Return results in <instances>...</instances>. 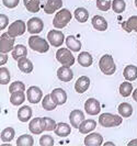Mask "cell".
Masks as SVG:
<instances>
[{
    "mask_svg": "<svg viewBox=\"0 0 137 146\" xmlns=\"http://www.w3.org/2000/svg\"><path fill=\"white\" fill-rule=\"evenodd\" d=\"M72 18V13L68 10V9H60L59 11L56 12V15L53 19V25L56 28V29L60 30L64 29L68 25V23L70 22Z\"/></svg>",
    "mask_w": 137,
    "mask_h": 146,
    "instance_id": "6da1fadb",
    "label": "cell"
},
{
    "mask_svg": "<svg viewBox=\"0 0 137 146\" xmlns=\"http://www.w3.org/2000/svg\"><path fill=\"white\" fill-rule=\"evenodd\" d=\"M29 46L31 50L42 54L50 51V42L36 34L29 37Z\"/></svg>",
    "mask_w": 137,
    "mask_h": 146,
    "instance_id": "7a4b0ae2",
    "label": "cell"
},
{
    "mask_svg": "<svg viewBox=\"0 0 137 146\" xmlns=\"http://www.w3.org/2000/svg\"><path fill=\"white\" fill-rule=\"evenodd\" d=\"M123 122V117L112 113H101L99 117V124L103 127H116Z\"/></svg>",
    "mask_w": 137,
    "mask_h": 146,
    "instance_id": "3957f363",
    "label": "cell"
},
{
    "mask_svg": "<svg viewBox=\"0 0 137 146\" xmlns=\"http://www.w3.org/2000/svg\"><path fill=\"white\" fill-rule=\"evenodd\" d=\"M99 67L100 70L107 76H112L116 72V65L114 63V59L111 55L105 54L103 55L99 60Z\"/></svg>",
    "mask_w": 137,
    "mask_h": 146,
    "instance_id": "277c9868",
    "label": "cell"
},
{
    "mask_svg": "<svg viewBox=\"0 0 137 146\" xmlns=\"http://www.w3.org/2000/svg\"><path fill=\"white\" fill-rule=\"evenodd\" d=\"M56 59L58 63H60L63 66H69L71 67L75 64V57L72 55V52L67 47V48H59L56 52Z\"/></svg>",
    "mask_w": 137,
    "mask_h": 146,
    "instance_id": "5b68a950",
    "label": "cell"
},
{
    "mask_svg": "<svg viewBox=\"0 0 137 146\" xmlns=\"http://www.w3.org/2000/svg\"><path fill=\"white\" fill-rule=\"evenodd\" d=\"M15 37H12L8 32H5L0 36V52L1 53H10L15 48Z\"/></svg>",
    "mask_w": 137,
    "mask_h": 146,
    "instance_id": "8992f818",
    "label": "cell"
},
{
    "mask_svg": "<svg viewBox=\"0 0 137 146\" xmlns=\"http://www.w3.org/2000/svg\"><path fill=\"white\" fill-rule=\"evenodd\" d=\"M66 37L64 35V33L59 30H51L47 33V41L50 42L52 46L54 47H60L64 42H65Z\"/></svg>",
    "mask_w": 137,
    "mask_h": 146,
    "instance_id": "52a82bcc",
    "label": "cell"
},
{
    "mask_svg": "<svg viewBox=\"0 0 137 146\" xmlns=\"http://www.w3.org/2000/svg\"><path fill=\"white\" fill-rule=\"evenodd\" d=\"M26 29H28V25L25 24V22L22 21V20H15L8 28V33L12 37H18L23 35L25 33V30Z\"/></svg>",
    "mask_w": 137,
    "mask_h": 146,
    "instance_id": "ba28073f",
    "label": "cell"
},
{
    "mask_svg": "<svg viewBox=\"0 0 137 146\" xmlns=\"http://www.w3.org/2000/svg\"><path fill=\"white\" fill-rule=\"evenodd\" d=\"M26 25H28L29 33L32 34V35H35V34L41 33L44 29V23L42 21V19L36 18V17L31 18L29 21H28V23H26Z\"/></svg>",
    "mask_w": 137,
    "mask_h": 146,
    "instance_id": "9c48e42d",
    "label": "cell"
},
{
    "mask_svg": "<svg viewBox=\"0 0 137 146\" xmlns=\"http://www.w3.org/2000/svg\"><path fill=\"white\" fill-rule=\"evenodd\" d=\"M26 98L30 103L36 104L43 99V92L41 88H38L37 86H31L26 90Z\"/></svg>",
    "mask_w": 137,
    "mask_h": 146,
    "instance_id": "30bf717a",
    "label": "cell"
},
{
    "mask_svg": "<svg viewBox=\"0 0 137 146\" xmlns=\"http://www.w3.org/2000/svg\"><path fill=\"white\" fill-rule=\"evenodd\" d=\"M85 111L89 115H98L101 111V106L99 100L94 98H89L85 103Z\"/></svg>",
    "mask_w": 137,
    "mask_h": 146,
    "instance_id": "8fae6325",
    "label": "cell"
},
{
    "mask_svg": "<svg viewBox=\"0 0 137 146\" xmlns=\"http://www.w3.org/2000/svg\"><path fill=\"white\" fill-rule=\"evenodd\" d=\"M85 113L81 110H72L69 114V122L72 125V127L75 129H79L80 124L85 121Z\"/></svg>",
    "mask_w": 137,
    "mask_h": 146,
    "instance_id": "7c38bea8",
    "label": "cell"
},
{
    "mask_svg": "<svg viewBox=\"0 0 137 146\" xmlns=\"http://www.w3.org/2000/svg\"><path fill=\"white\" fill-rule=\"evenodd\" d=\"M103 144V136L100 133L91 132L87 134L85 137V145L86 146H101Z\"/></svg>",
    "mask_w": 137,
    "mask_h": 146,
    "instance_id": "4fadbf2b",
    "label": "cell"
},
{
    "mask_svg": "<svg viewBox=\"0 0 137 146\" xmlns=\"http://www.w3.org/2000/svg\"><path fill=\"white\" fill-rule=\"evenodd\" d=\"M51 96L57 106H64L67 102V92L63 88H55L51 92Z\"/></svg>",
    "mask_w": 137,
    "mask_h": 146,
    "instance_id": "5bb4252c",
    "label": "cell"
},
{
    "mask_svg": "<svg viewBox=\"0 0 137 146\" xmlns=\"http://www.w3.org/2000/svg\"><path fill=\"white\" fill-rule=\"evenodd\" d=\"M57 78L63 82H69L73 78V72L69 66H62L57 70Z\"/></svg>",
    "mask_w": 137,
    "mask_h": 146,
    "instance_id": "9a60e30c",
    "label": "cell"
},
{
    "mask_svg": "<svg viewBox=\"0 0 137 146\" xmlns=\"http://www.w3.org/2000/svg\"><path fill=\"white\" fill-rule=\"evenodd\" d=\"M90 84H91V81H90V78L88 76H81V77H79L77 79V81H76V84H75L76 92L77 94H85L87 90L89 89V87H90Z\"/></svg>",
    "mask_w": 137,
    "mask_h": 146,
    "instance_id": "2e32d148",
    "label": "cell"
},
{
    "mask_svg": "<svg viewBox=\"0 0 137 146\" xmlns=\"http://www.w3.org/2000/svg\"><path fill=\"white\" fill-rule=\"evenodd\" d=\"M63 7V0H47L44 6V11L46 15H53L56 11H59Z\"/></svg>",
    "mask_w": 137,
    "mask_h": 146,
    "instance_id": "e0dca14e",
    "label": "cell"
},
{
    "mask_svg": "<svg viewBox=\"0 0 137 146\" xmlns=\"http://www.w3.org/2000/svg\"><path fill=\"white\" fill-rule=\"evenodd\" d=\"M29 130L31 133L33 134H41L42 132H44V126H43V117H34L30 121L29 124Z\"/></svg>",
    "mask_w": 137,
    "mask_h": 146,
    "instance_id": "ac0fdd59",
    "label": "cell"
},
{
    "mask_svg": "<svg viewBox=\"0 0 137 146\" xmlns=\"http://www.w3.org/2000/svg\"><path fill=\"white\" fill-rule=\"evenodd\" d=\"M91 23H92V27L97 31L104 32V31L108 30V21L102 15H94L93 18H92V20H91Z\"/></svg>",
    "mask_w": 137,
    "mask_h": 146,
    "instance_id": "d6986e66",
    "label": "cell"
},
{
    "mask_svg": "<svg viewBox=\"0 0 137 146\" xmlns=\"http://www.w3.org/2000/svg\"><path fill=\"white\" fill-rule=\"evenodd\" d=\"M32 114H33V110L29 106H22L18 110V119L21 122H29L32 117Z\"/></svg>",
    "mask_w": 137,
    "mask_h": 146,
    "instance_id": "ffe728a7",
    "label": "cell"
},
{
    "mask_svg": "<svg viewBox=\"0 0 137 146\" xmlns=\"http://www.w3.org/2000/svg\"><path fill=\"white\" fill-rule=\"evenodd\" d=\"M97 127V122L94 121V120H91V119H89V120H85L79 126V132L81 134H89V133H91V132L94 131V129Z\"/></svg>",
    "mask_w": 137,
    "mask_h": 146,
    "instance_id": "44dd1931",
    "label": "cell"
},
{
    "mask_svg": "<svg viewBox=\"0 0 137 146\" xmlns=\"http://www.w3.org/2000/svg\"><path fill=\"white\" fill-rule=\"evenodd\" d=\"M65 43H66V46L71 52H79L81 50V47H82L81 42H80L78 38L72 36V35H69V36L66 37Z\"/></svg>",
    "mask_w": 137,
    "mask_h": 146,
    "instance_id": "7402d4cb",
    "label": "cell"
},
{
    "mask_svg": "<svg viewBox=\"0 0 137 146\" xmlns=\"http://www.w3.org/2000/svg\"><path fill=\"white\" fill-rule=\"evenodd\" d=\"M77 60H78L80 66H82V67H90V66L92 65V63H93V57L88 52H81V53H79V55L77 57Z\"/></svg>",
    "mask_w": 137,
    "mask_h": 146,
    "instance_id": "603a6c76",
    "label": "cell"
},
{
    "mask_svg": "<svg viewBox=\"0 0 137 146\" xmlns=\"http://www.w3.org/2000/svg\"><path fill=\"white\" fill-rule=\"evenodd\" d=\"M18 67L24 74H30L33 72V63L26 57H22L18 60Z\"/></svg>",
    "mask_w": 137,
    "mask_h": 146,
    "instance_id": "cb8c5ba5",
    "label": "cell"
},
{
    "mask_svg": "<svg viewBox=\"0 0 137 146\" xmlns=\"http://www.w3.org/2000/svg\"><path fill=\"white\" fill-rule=\"evenodd\" d=\"M123 76L126 80L135 81L137 79V67L135 65H127L123 70Z\"/></svg>",
    "mask_w": 137,
    "mask_h": 146,
    "instance_id": "d4e9b609",
    "label": "cell"
},
{
    "mask_svg": "<svg viewBox=\"0 0 137 146\" xmlns=\"http://www.w3.org/2000/svg\"><path fill=\"white\" fill-rule=\"evenodd\" d=\"M122 28L127 33H130L132 31H135L137 33V15H132L127 21L122 22Z\"/></svg>",
    "mask_w": 137,
    "mask_h": 146,
    "instance_id": "484cf974",
    "label": "cell"
},
{
    "mask_svg": "<svg viewBox=\"0 0 137 146\" xmlns=\"http://www.w3.org/2000/svg\"><path fill=\"white\" fill-rule=\"evenodd\" d=\"M71 133V127L70 125L65 123V122H59L57 123V126L55 129V134L60 136V137H67Z\"/></svg>",
    "mask_w": 137,
    "mask_h": 146,
    "instance_id": "4316f807",
    "label": "cell"
},
{
    "mask_svg": "<svg viewBox=\"0 0 137 146\" xmlns=\"http://www.w3.org/2000/svg\"><path fill=\"white\" fill-rule=\"evenodd\" d=\"M11 55H12V58L15 60H19L22 57H26L28 55V48L26 46L19 44V45H15L13 51L11 52Z\"/></svg>",
    "mask_w": 137,
    "mask_h": 146,
    "instance_id": "83f0119b",
    "label": "cell"
},
{
    "mask_svg": "<svg viewBox=\"0 0 137 146\" xmlns=\"http://www.w3.org/2000/svg\"><path fill=\"white\" fill-rule=\"evenodd\" d=\"M73 17L80 23H86L88 21V19H89V12H88V10H87L86 8H77L75 10V12H73Z\"/></svg>",
    "mask_w": 137,
    "mask_h": 146,
    "instance_id": "f1b7e54d",
    "label": "cell"
},
{
    "mask_svg": "<svg viewBox=\"0 0 137 146\" xmlns=\"http://www.w3.org/2000/svg\"><path fill=\"white\" fill-rule=\"evenodd\" d=\"M117 111H118V114H120L121 117H132V114H133V107L130 106V103L123 102L118 106Z\"/></svg>",
    "mask_w": 137,
    "mask_h": 146,
    "instance_id": "f546056e",
    "label": "cell"
},
{
    "mask_svg": "<svg viewBox=\"0 0 137 146\" xmlns=\"http://www.w3.org/2000/svg\"><path fill=\"white\" fill-rule=\"evenodd\" d=\"M23 3L25 6V9L31 13H36L40 10V3L41 0H23Z\"/></svg>",
    "mask_w": 137,
    "mask_h": 146,
    "instance_id": "4dcf8cb0",
    "label": "cell"
},
{
    "mask_svg": "<svg viewBox=\"0 0 137 146\" xmlns=\"http://www.w3.org/2000/svg\"><path fill=\"white\" fill-rule=\"evenodd\" d=\"M24 100H25L24 91H15V92H12V94H11L10 102L12 103L13 106H15V107L22 104V103L24 102Z\"/></svg>",
    "mask_w": 137,
    "mask_h": 146,
    "instance_id": "1f68e13d",
    "label": "cell"
},
{
    "mask_svg": "<svg viewBox=\"0 0 137 146\" xmlns=\"http://www.w3.org/2000/svg\"><path fill=\"white\" fill-rule=\"evenodd\" d=\"M118 90H120V94H121L122 97L127 98V97L132 96V94H133V85L128 80L124 81V82H122L120 85V89Z\"/></svg>",
    "mask_w": 137,
    "mask_h": 146,
    "instance_id": "d6a6232c",
    "label": "cell"
},
{
    "mask_svg": "<svg viewBox=\"0 0 137 146\" xmlns=\"http://www.w3.org/2000/svg\"><path fill=\"white\" fill-rule=\"evenodd\" d=\"M15 131L13 127H6L3 131L1 132V141L2 143H9L12 139H15Z\"/></svg>",
    "mask_w": 137,
    "mask_h": 146,
    "instance_id": "836d02e7",
    "label": "cell"
},
{
    "mask_svg": "<svg viewBox=\"0 0 137 146\" xmlns=\"http://www.w3.org/2000/svg\"><path fill=\"white\" fill-rule=\"evenodd\" d=\"M34 145V139L29 134L20 135L17 139V146H33Z\"/></svg>",
    "mask_w": 137,
    "mask_h": 146,
    "instance_id": "e575fe53",
    "label": "cell"
},
{
    "mask_svg": "<svg viewBox=\"0 0 137 146\" xmlns=\"http://www.w3.org/2000/svg\"><path fill=\"white\" fill-rule=\"evenodd\" d=\"M42 107H43V109L46 110V111H53V110L56 109L57 104L54 102V100H53V98H52L51 95H46L43 99H42Z\"/></svg>",
    "mask_w": 137,
    "mask_h": 146,
    "instance_id": "d590c367",
    "label": "cell"
},
{
    "mask_svg": "<svg viewBox=\"0 0 137 146\" xmlns=\"http://www.w3.org/2000/svg\"><path fill=\"white\" fill-rule=\"evenodd\" d=\"M126 9V3L124 0H113L112 1V10L115 13H123Z\"/></svg>",
    "mask_w": 137,
    "mask_h": 146,
    "instance_id": "8d00e7d4",
    "label": "cell"
},
{
    "mask_svg": "<svg viewBox=\"0 0 137 146\" xmlns=\"http://www.w3.org/2000/svg\"><path fill=\"white\" fill-rule=\"evenodd\" d=\"M10 82V72L7 67H0V85H8Z\"/></svg>",
    "mask_w": 137,
    "mask_h": 146,
    "instance_id": "74e56055",
    "label": "cell"
},
{
    "mask_svg": "<svg viewBox=\"0 0 137 146\" xmlns=\"http://www.w3.org/2000/svg\"><path fill=\"white\" fill-rule=\"evenodd\" d=\"M43 126H44V131H55L57 123L48 117H43Z\"/></svg>",
    "mask_w": 137,
    "mask_h": 146,
    "instance_id": "f35d334b",
    "label": "cell"
},
{
    "mask_svg": "<svg viewBox=\"0 0 137 146\" xmlns=\"http://www.w3.org/2000/svg\"><path fill=\"white\" fill-rule=\"evenodd\" d=\"M97 8L100 11H109L112 8V1L111 0H97Z\"/></svg>",
    "mask_w": 137,
    "mask_h": 146,
    "instance_id": "ab89813d",
    "label": "cell"
},
{
    "mask_svg": "<svg viewBox=\"0 0 137 146\" xmlns=\"http://www.w3.org/2000/svg\"><path fill=\"white\" fill-rule=\"evenodd\" d=\"M24 90H25V85L22 81H19V80L13 81L9 86V92L10 94L15 92V91H24Z\"/></svg>",
    "mask_w": 137,
    "mask_h": 146,
    "instance_id": "60d3db41",
    "label": "cell"
},
{
    "mask_svg": "<svg viewBox=\"0 0 137 146\" xmlns=\"http://www.w3.org/2000/svg\"><path fill=\"white\" fill-rule=\"evenodd\" d=\"M54 144H55V141H54L52 135L45 134V135H42L40 139V145L41 146H53Z\"/></svg>",
    "mask_w": 137,
    "mask_h": 146,
    "instance_id": "b9f144b4",
    "label": "cell"
},
{
    "mask_svg": "<svg viewBox=\"0 0 137 146\" xmlns=\"http://www.w3.org/2000/svg\"><path fill=\"white\" fill-rule=\"evenodd\" d=\"M20 0H2V3L5 7L9 8V9H15L18 7Z\"/></svg>",
    "mask_w": 137,
    "mask_h": 146,
    "instance_id": "7bdbcfd3",
    "label": "cell"
},
{
    "mask_svg": "<svg viewBox=\"0 0 137 146\" xmlns=\"http://www.w3.org/2000/svg\"><path fill=\"white\" fill-rule=\"evenodd\" d=\"M8 23H9V18L6 15L1 13L0 15V30H5L8 27Z\"/></svg>",
    "mask_w": 137,
    "mask_h": 146,
    "instance_id": "ee69618b",
    "label": "cell"
},
{
    "mask_svg": "<svg viewBox=\"0 0 137 146\" xmlns=\"http://www.w3.org/2000/svg\"><path fill=\"white\" fill-rule=\"evenodd\" d=\"M8 53H1L0 52V66H3L8 62Z\"/></svg>",
    "mask_w": 137,
    "mask_h": 146,
    "instance_id": "f6af8a7d",
    "label": "cell"
},
{
    "mask_svg": "<svg viewBox=\"0 0 137 146\" xmlns=\"http://www.w3.org/2000/svg\"><path fill=\"white\" fill-rule=\"evenodd\" d=\"M128 146H137V139H133V141H130V142H128V144H127Z\"/></svg>",
    "mask_w": 137,
    "mask_h": 146,
    "instance_id": "bcb514c9",
    "label": "cell"
},
{
    "mask_svg": "<svg viewBox=\"0 0 137 146\" xmlns=\"http://www.w3.org/2000/svg\"><path fill=\"white\" fill-rule=\"evenodd\" d=\"M132 97H133V99H134V100H135V101L137 102V88L135 89V90H134V91H133V94H132Z\"/></svg>",
    "mask_w": 137,
    "mask_h": 146,
    "instance_id": "7dc6e473",
    "label": "cell"
},
{
    "mask_svg": "<svg viewBox=\"0 0 137 146\" xmlns=\"http://www.w3.org/2000/svg\"><path fill=\"white\" fill-rule=\"evenodd\" d=\"M108 145H111V146H115V144L113 143V142H107V143H104V146H108Z\"/></svg>",
    "mask_w": 137,
    "mask_h": 146,
    "instance_id": "c3c4849f",
    "label": "cell"
},
{
    "mask_svg": "<svg viewBox=\"0 0 137 146\" xmlns=\"http://www.w3.org/2000/svg\"><path fill=\"white\" fill-rule=\"evenodd\" d=\"M1 146H11L10 144H1Z\"/></svg>",
    "mask_w": 137,
    "mask_h": 146,
    "instance_id": "681fc988",
    "label": "cell"
},
{
    "mask_svg": "<svg viewBox=\"0 0 137 146\" xmlns=\"http://www.w3.org/2000/svg\"><path fill=\"white\" fill-rule=\"evenodd\" d=\"M135 6H136V8H137V0H135Z\"/></svg>",
    "mask_w": 137,
    "mask_h": 146,
    "instance_id": "f907efd6",
    "label": "cell"
}]
</instances>
